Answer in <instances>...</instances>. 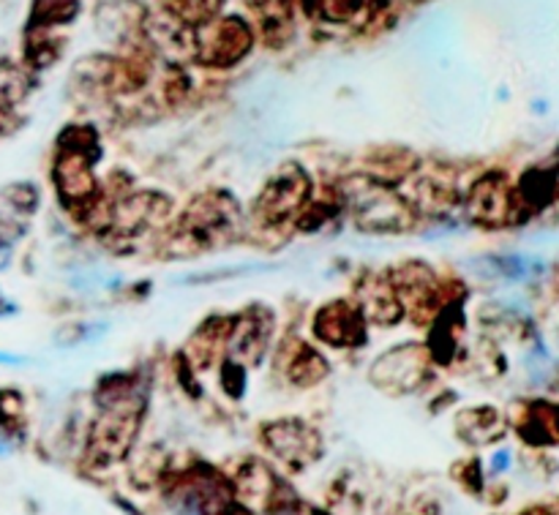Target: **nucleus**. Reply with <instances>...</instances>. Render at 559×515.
I'll list each match as a JSON object with an SVG mask.
<instances>
[{"label": "nucleus", "instance_id": "f3484780", "mask_svg": "<svg viewBox=\"0 0 559 515\" xmlns=\"http://www.w3.org/2000/svg\"><path fill=\"white\" fill-rule=\"evenodd\" d=\"M233 322L235 314H213L197 325V331L191 333L189 342H186L183 347L186 360H189L197 371H211L213 366L222 360V355L227 352Z\"/></svg>", "mask_w": 559, "mask_h": 515}, {"label": "nucleus", "instance_id": "cd10ccee", "mask_svg": "<svg viewBox=\"0 0 559 515\" xmlns=\"http://www.w3.org/2000/svg\"><path fill=\"white\" fill-rule=\"evenodd\" d=\"M5 200L11 202V205L16 207V211L20 213H25V216H31V213H36V207H38V191L33 189L31 183H16V185H11L9 191H5Z\"/></svg>", "mask_w": 559, "mask_h": 515}, {"label": "nucleus", "instance_id": "393cba45", "mask_svg": "<svg viewBox=\"0 0 559 515\" xmlns=\"http://www.w3.org/2000/svg\"><path fill=\"white\" fill-rule=\"evenodd\" d=\"M366 0H311V16L331 22V25H344V22L358 20Z\"/></svg>", "mask_w": 559, "mask_h": 515}, {"label": "nucleus", "instance_id": "f257e3e1", "mask_svg": "<svg viewBox=\"0 0 559 515\" xmlns=\"http://www.w3.org/2000/svg\"><path fill=\"white\" fill-rule=\"evenodd\" d=\"M104 158L102 136L93 125L71 123L58 134L52 161V185L58 202L80 218H91L104 200V185L96 178V164Z\"/></svg>", "mask_w": 559, "mask_h": 515}, {"label": "nucleus", "instance_id": "5701e85b", "mask_svg": "<svg viewBox=\"0 0 559 515\" xmlns=\"http://www.w3.org/2000/svg\"><path fill=\"white\" fill-rule=\"evenodd\" d=\"M227 0H164V14L186 31L207 25L224 11Z\"/></svg>", "mask_w": 559, "mask_h": 515}, {"label": "nucleus", "instance_id": "1a4fd4ad", "mask_svg": "<svg viewBox=\"0 0 559 515\" xmlns=\"http://www.w3.org/2000/svg\"><path fill=\"white\" fill-rule=\"evenodd\" d=\"M435 376V360H431L426 344H396L388 352L377 355L369 366V385L385 396H413L420 393Z\"/></svg>", "mask_w": 559, "mask_h": 515}, {"label": "nucleus", "instance_id": "ddd939ff", "mask_svg": "<svg viewBox=\"0 0 559 515\" xmlns=\"http://www.w3.org/2000/svg\"><path fill=\"white\" fill-rule=\"evenodd\" d=\"M273 333H276V311L265 303H251L249 309L235 314L227 355L243 363L246 369L262 366L271 352Z\"/></svg>", "mask_w": 559, "mask_h": 515}, {"label": "nucleus", "instance_id": "2f4dec72", "mask_svg": "<svg viewBox=\"0 0 559 515\" xmlns=\"http://www.w3.org/2000/svg\"><path fill=\"white\" fill-rule=\"evenodd\" d=\"M309 515H331L328 511H320V507H314V511H311Z\"/></svg>", "mask_w": 559, "mask_h": 515}, {"label": "nucleus", "instance_id": "bb28decb", "mask_svg": "<svg viewBox=\"0 0 559 515\" xmlns=\"http://www.w3.org/2000/svg\"><path fill=\"white\" fill-rule=\"evenodd\" d=\"M451 478L467 491L469 496H480L486 491V472H484V464H480L478 456L473 458H462L451 467Z\"/></svg>", "mask_w": 559, "mask_h": 515}, {"label": "nucleus", "instance_id": "a878e982", "mask_svg": "<svg viewBox=\"0 0 559 515\" xmlns=\"http://www.w3.org/2000/svg\"><path fill=\"white\" fill-rule=\"evenodd\" d=\"M218 387H222V393L227 398L240 402V398L246 396V391H249V369L227 355V358L218 363Z\"/></svg>", "mask_w": 559, "mask_h": 515}, {"label": "nucleus", "instance_id": "423d86ee", "mask_svg": "<svg viewBox=\"0 0 559 515\" xmlns=\"http://www.w3.org/2000/svg\"><path fill=\"white\" fill-rule=\"evenodd\" d=\"M311 196H314V183L309 169L298 161H284L257 191L251 218L265 229L284 227L304 213Z\"/></svg>", "mask_w": 559, "mask_h": 515}, {"label": "nucleus", "instance_id": "7c9ffc66", "mask_svg": "<svg viewBox=\"0 0 559 515\" xmlns=\"http://www.w3.org/2000/svg\"><path fill=\"white\" fill-rule=\"evenodd\" d=\"M0 363H3V366H22V363H27V358H22V355L0 352Z\"/></svg>", "mask_w": 559, "mask_h": 515}, {"label": "nucleus", "instance_id": "6ab92c4d", "mask_svg": "<svg viewBox=\"0 0 559 515\" xmlns=\"http://www.w3.org/2000/svg\"><path fill=\"white\" fill-rule=\"evenodd\" d=\"M358 306L366 320L380 327H396L404 320V306L385 273H371L358 287Z\"/></svg>", "mask_w": 559, "mask_h": 515}, {"label": "nucleus", "instance_id": "6e6552de", "mask_svg": "<svg viewBox=\"0 0 559 515\" xmlns=\"http://www.w3.org/2000/svg\"><path fill=\"white\" fill-rule=\"evenodd\" d=\"M260 442L289 475L309 472L325 456V440L304 418H273L260 426Z\"/></svg>", "mask_w": 559, "mask_h": 515}, {"label": "nucleus", "instance_id": "39448f33", "mask_svg": "<svg viewBox=\"0 0 559 515\" xmlns=\"http://www.w3.org/2000/svg\"><path fill=\"white\" fill-rule=\"evenodd\" d=\"M257 47V31L246 14L222 11L216 20L191 31V58L213 71L238 69Z\"/></svg>", "mask_w": 559, "mask_h": 515}, {"label": "nucleus", "instance_id": "f03ea898", "mask_svg": "<svg viewBox=\"0 0 559 515\" xmlns=\"http://www.w3.org/2000/svg\"><path fill=\"white\" fill-rule=\"evenodd\" d=\"M240 202L227 189H211L197 194L178 218L167 227L164 254L197 256L216 249L222 240L233 238L240 227Z\"/></svg>", "mask_w": 559, "mask_h": 515}, {"label": "nucleus", "instance_id": "f8f14e48", "mask_svg": "<svg viewBox=\"0 0 559 515\" xmlns=\"http://www.w3.org/2000/svg\"><path fill=\"white\" fill-rule=\"evenodd\" d=\"M311 336L331 349H360L369 344V320L358 300H328L311 316Z\"/></svg>", "mask_w": 559, "mask_h": 515}, {"label": "nucleus", "instance_id": "4be33fe9", "mask_svg": "<svg viewBox=\"0 0 559 515\" xmlns=\"http://www.w3.org/2000/svg\"><path fill=\"white\" fill-rule=\"evenodd\" d=\"M66 41L52 36V31H25V47H22V63L31 71L52 69L63 58Z\"/></svg>", "mask_w": 559, "mask_h": 515}, {"label": "nucleus", "instance_id": "b1692460", "mask_svg": "<svg viewBox=\"0 0 559 515\" xmlns=\"http://www.w3.org/2000/svg\"><path fill=\"white\" fill-rule=\"evenodd\" d=\"M25 398L20 391H0V434L16 440V436H25Z\"/></svg>", "mask_w": 559, "mask_h": 515}, {"label": "nucleus", "instance_id": "7ed1b4c3", "mask_svg": "<svg viewBox=\"0 0 559 515\" xmlns=\"http://www.w3.org/2000/svg\"><path fill=\"white\" fill-rule=\"evenodd\" d=\"M96 409L98 412L82 447V464L93 472H104L123 464L134 451L147 415V391L136 387L129 396L102 404Z\"/></svg>", "mask_w": 559, "mask_h": 515}, {"label": "nucleus", "instance_id": "20e7f679", "mask_svg": "<svg viewBox=\"0 0 559 515\" xmlns=\"http://www.w3.org/2000/svg\"><path fill=\"white\" fill-rule=\"evenodd\" d=\"M349 216L358 232L364 235H404L418 224V211L413 200L399 194L396 185L380 183V180L364 178L347 189Z\"/></svg>", "mask_w": 559, "mask_h": 515}, {"label": "nucleus", "instance_id": "412c9836", "mask_svg": "<svg viewBox=\"0 0 559 515\" xmlns=\"http://www.w3.org/2000/svg\"><path fill=\"white\" fill-rule=\"evenodd\" d=\"M36 91V71L22 60L0 58V112H11Z\"/></svg>", "mask_w": 559, "mask_h": 515}, {"label": "nucleus", "instance_id": "c756f323", "mask_svg": "<svg viewBox=\"0 0 559 515\" xmlns=\"http://www.w3.org/2000/svg\"><path fill=\"white\" fill-rule=\"evenodd\" d=\"M407 515H440V505H437V500H418Z\"/></svg>", "mask_w": 559, "mask_h": 515}, {"label": "nucleus", "instance_id": "c85d7f7f", "mask_svg": "<svg viewBox=\"0 0 559 515\" xmlns=\"http://www.w3.org/2000/svg\"><path fill=\"white\" fill-rule=\"evenodd\" d=\"M508 467H511V453L500 451V453H495V456H491V462H489V472L491 475H502Z\"/></svg>", "mask_w": 559, "mask_h": 515}, {"label": "nucleus", "instance_id": "0eeeda50", "mask_svg": "<svg viewBox=\"0 0 559 515\" xmlns=\"http://www.w3.org/2000/svg\"><path fill=\"white\" fill-rule=\"evenodd\" d=\"M388 278L402 300L404 316L420 327L431 325L448 303H464V298H453V289H448L435 267L424 260H404L402 265L388 271Z\"/></svg>", "mask_w": 559, "mask_h": 515}, {"label": "nucleus", "instance_id": "aec40b11", "mask_svg": "<svg viewBox=\"0 0 559 515\" xmlns=\"http://www.w3.org/2000/svg\"><path fill=\"white\" fill-rule=\"evenodd\" d=\"M559 194V172L555 169H527L522 175L516 185V200H519V211H522V218L527 221L530 216L544 211L551 200Z\"/></svg>", "mask_w": 559, "mask_h": 515}, {"label": "nucleus", "instance_id": "9d476101", "mask_svg": "<svg viewBox=\"0 0 559 515\" xmlns=\"http://www.w3.org/2000/svg\"><path fill=\"white\" fill-rule=\"evenodd\" d=\"M462 202L464 216L473 227L506 229L524 221L522 211H519L516 185H511L508 175L500 169H491V172L475 178Z\"/></svg>", "mask_w": 559, "mask_h": 515}, {"label": "nucleus", "instance_id": "a211bd4d", "mask_svg": "<svg viewBox=\"0 0 559 515\" xmlns=\"http://www.w3.org/2000/svg\"><path fill=\"white\" fill-rule=\"evenodd\" d=\"M508 429H511L508 418L500 409L491 407V404L467 407L462 412H456V418H453V431L469 447L497 445L500 440H506Z\"/></svg>", "mask_w": 559, "mask_h": 515}, {"label": "nucleus", "instance_id": "473e14b6", "mask_svg": "<svg viewBox=\"0 0 559 515\" xmlns=\"http://www.w3.org/2000/svg\"><path fill=\"white\" fill-rule=\"evenodd\" d=\"M5 453H9V445H3V442H0V456H5Z\"/></svg>", "mask_w": 559, "mask_h": 515}, {"label": "nucleus", "instance_id": "4468645a", "mask_svg": "<svg viewBox=\"0 0 559 515\" xmlns=\"http://www.w3.org/2000/svg\"><path fill=\"white\" fill-rule=\"evenodd\" d=\"M276 369L295 391H311L331 376V363L314 344L287 336L276 349Z\"/></svg>", "mask_w": 559, "mask_h": 515}, {"label": "nucleus", "instance_id": "9b49d317", "mask_svg": "<svg viewBox=\"0 0 559 515\" xmlns=\"http://www.w3.org/2000/svg\"><path fill=\"white\" fill-rule=\"evenodd\" d=\"M173 218V200L162 191H134L123 194L112 205L104 238L120 240V243H136L142 235L156 232V229L169 227Z\"/></svg>", "mask_w": 559, "mask_h": 515}, {"label": "nucleus", "instance_id": "2eb2a0df", "mask_svg": "<svg viewBox=\"0 0 559 515\" xmlns=\"http://www.w3.org/2000/svg\"><path fill=\"white\" fill-rule=\"evenodd\" d=\"M246 9L257 31V41L278 49L295 38V0H246Z\"/></svg>", "mask_w": 559, "mask_h": 515}, {"label": "nucleus", "instance_id": "dca6fc26", "mask_svg": "<svg viewBox=\"0 0 559 515\" xmlns=\"http://www.w3.org/2000/svg\"><path fill=\"white\" fill-rule=\"evenodd\" d=\"M513 431L530 447H559V404L549 398H530L519 404Z\"/></svg>", "mask_w": 559, "mask_h": 515}]
</instances>
